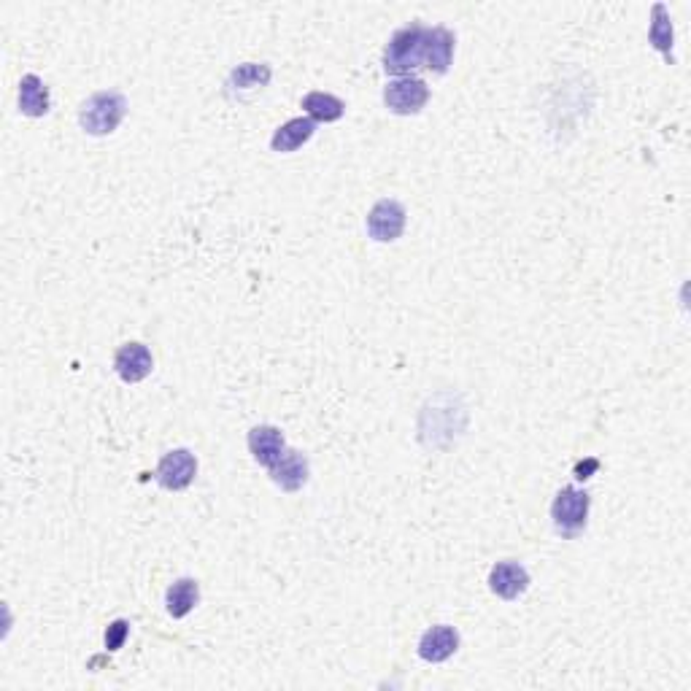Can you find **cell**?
<instances>
[{
  "label": "cell",
  "instance_id": "cell-1",
  "mask_svg": "<svg viewBox=\"0 0 691 691\" xmlns=\"http://www.w3.org/2000/svg\"><path fill=\"white\" fill-rule=\"evenodd\" d=\"M454 44L457 38L446 27L408 25L389 38L384 49V71L397 79L416 68L446 73L454 60Z\"/></svg>",
  "mask_w": 691,
  "mask_h": 691
},
{
  "label": "cell",
  "instance_id": "cell-2",
  "mask_svg": "<svg viewBox=\"0 0 691 691\" xmlns=\"http://www.w3.org/2000/svg\"><path fill=\"white\" fill-rule=\"evenodd\" d=\"M127 114V98L122 92H95L79 108V125L87 135H111Z\"/></svg>",
  "mask_w": 691,
  "mask_h": 691
},
{
  "label": "cell",
  "instance_id": "cell-3",
  "mask_svg": "<svg viewBox=\"0 0 691 691\" xmlns=\"http://www.w3.org/2000/svg\"><path fill=\"white\" fill-rule=\"evenodd\" d=\"M589 505L592 497L578 489V486H565L562 492L554 497L551 503V519L562 538H578L586 530V519H589Z\"/></svg>",
  "mask_w": 691,
  "mask_h": 691
},
{
  "label": "cell",
  "instance_id": "cell-4",
  "mask_svg": "<svg viewBox=\"0 0 691 691\" xmlns=\"http://www.w3.org/2000/svg\"><path fill=\"white\" fill-rule=\"evenodd\" d=\"M430 100V87L416 76H400V79L389 81L384 90L386 108L397 114V117H411L419 114Z\"/></svg>",
  "mask_w": 691,
  "mask_h": 691
},
{
  "label": "cell",
  "instance_id": "cell-5",
  "mask_svg": "<svg viewBox=\"0 0 691 691\" xmlns=\"http://www.w3.org/2000/svg\"><path fill=\"white\" fill-rule=\"evenodd\" d=\"M195 476H198V459H195V454L189 449L168 451V454L160 459L157 473H154L157 484H160L162 489H168V492H181V489H187V486L195 481Z\"/></svg>",
  "mask_w": 691,
  "mask_h": 691
},
{
  "label": "cell",
  "instance_id": "cell-6",
  "mask_svg": "<svg viewBox=\"0 0 691 691\" xmlns=\"http://www.w3.org/2000/svg\"><path fill=\"white\" fill-rule=\"evenodd\" d=\"M405 208L403 203H397L392 198L378 200L376 206L370 208L368 214V233L373 241L378 243H392L397 241L405 230Z\"/></svg>",
  "mask_w": 691,
  "mask_h": 691
},
{
  "label": "cell",
  "instance_id": "cell-7",
  "mask_svg": "<svg viewBox=\"0 0 691 691\" xmlns=\"http://www.w3.org/2000/svg\"><path fill=\"white\" fill-rule=\"evenodd\" d=\"M489 589L500 600H519L521 594L530 589V573L521 562H513V559L497 562L492 567V573H489Z\"/></svg>",
  "mask_w": 691,
  "mask_h": 691
},
{
  "label": "cell",
  "instance_id": "cell-8",
  "mask_svg": "<svg viewBox=\"0 0 691 691\" xmlns=\"http://www.w3.org/2000/svg\"><path fill=\"white\" fill-rule=\"evenodd\" d=\"M154 368L152 351L146 349L144 343H125L119 346V351L114 354V370L117 376L125 381V384H138L144 381Z\"/></svg>",
  "mask_w": 691,
  "mask_h": 691
},
{
  "label": "cell",
  "instance_id": "cell-9",
  "mask_svg": "<svg viewBox=\"0 0 691 691\" xmlns=\"http://www.w3.org/2000/svg\"><path fill=\"white\" fill-rule=\"evenodd\" d=\"M457 648L459 632L454 627H449V624H435L419 640V656H422L424 662H430V665H440V662L451 659V656L457 654Z\"/></svg>",
  "mask_w": 691,
  "mask_h": 691
},
{
  "label": "cell",
  "instance_id": "cell-10",
  "mask_svg": "<svg viewBox=\"0 0 691 691\" xmlns=\"http://www.w3.org/2000/svg\"><path fill=\"white\" fill-rule=\"evenodd\" d=\"M249 451H252L254 462H260L262 467H273L281 459V454L287 451V443H284V435H281L279 427H270V424H260L249 432Z\"/></svg>",
  "mask_w": 691,
  "mask_h": 691
},
{
  "label": "cell",
  "instance_id": "cell-11",
  "mask_svg": "<svg viewBox=\"0 0 691 691\" xmlns=\"http://www.w3.org/2000/svg\"><path fill=\"white\" fill-rule=\"evenodd\" d=\"M270 478H273V484L281 486L284 492H297V489H303L308 481V459L303 457L300 451L287 449L281 454L279 462L270 467Z\"/></svg>",
  "mask_w": 691,
  "mask_h": 691
},
{
  "label": "cell",
  "instance_id": "cell-12",
  "mask_svg": "<svg viewBox=\"0 0 691 691\" xmlns=\"http://www.w3.org/2000/svg\"><path fill=\"white\" fill-rule=\"evenodd\" d=\"M316 133V122L308 117H295L289 119L287 125H281L273 138H270V149L279 154H289L297 152L300 146L308 144Z\"/></svg>",
  "mask_w": 691,
  "mask_h": 691
},
{
  "label": "cell",
  "instance_id": "cell-13",
  "mask_svg": "<svg viewBox=\"0 0 691 691\" xmlns=\"http://www.w3.org/2000/svg\"><path fill=\"white\" fill-rule=\"evenodd\" d=\"M49 108H52V98H49V87H46L44 81L38 79L36 73L22 76V81H19V111L25 117L38 119L46 117Z\"/></svg>",
  "mask_w": 691,
  "mask_h": 691
},
{
  "label": "cell",
  "instance_id": "cell-14",
  "mask_svg": "<svg viewBox=\"0 0 691 691\" xmlns=\"http://www.w3.org/2000/svg\"><path fill=\"white\" fill-rule=\"evenodd\" d=\"M200 602V586L195 578H179L168 586L165 592V608L173 619H184L195 611V605Z\"/></svg>",
  "mask_w": 691,
  "mask_h": 691
},
{
  "label": "cell",
  "instance_id": "cell-15",
  "mask_svg": "<svg viewBox=\"0 0 691 691\" xmlns=\"http://www.w3.org/2000/svg\"><path fill=\"white\" fill-rule=\"evenodd\" d=\"M651 27H648V41L654 46L656 52L665 57L667 63L673 65V22H670V14H667L665 3H654V11H651Z\"/></svg>",
  "mask_w": 691,
  "mask_h": 691
},
{
  "label": "cell",
  "instance_id": "cell-16",
  "mask_svg": "<svg viewBox=\"0 0 691 691\" xmlns=\"http://www.w3.org/2000/svg\"><path fill=\"white\" fill-rule=\"evenodd\" d=\"M270 76H273V71H270V65H265V63L238 65V68L230 73V79H227V95H233V92H246V90H260V87L268 84Z\"/></svg>",
  "mask_w": 691,
  "mask_h": 691
},
{
  "label": "cell",
  "instance_id": "cell-17",
  "mask_svg": "<svg viewBox=\"0 0 691 691\" xmlns=\"http://www.w3.org/2000/svg\"><path fill=\"white\" fill-rule=\"evenodd\" d=\"M303 108L314 122H338L346 114V103L330 92H308L303 98Z\"/></svg>",
  "mask_w": 691,
  "mask_h": 691
},
{
  "label": "cell",
  "instance_id": "cell-18",
  "mask_svg": "<svg viewBox=\"0 0 691 691\" xmlns=\"http://www.w3.org/2000/svg\"><path fill=\"white\" fill-rule=\"evenodd\" d=\"M127 635H130V621H111L106 629V651H119V648L125 646Z\"/></svg>",
  "mask_w": 691,
  "mask_h": 691
}]
</instances>
